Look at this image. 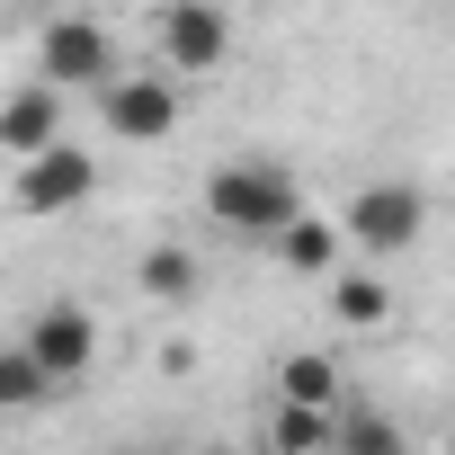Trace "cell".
<instances>
[{"mask_svg": "<svg viewBox=\"0 0 455 455\" xmlns=\"http://www.w3.org/2000/svg\"><path fill=\"white\" fill-rule=\"evenodd\" d=\"M205 214L223 233H242V242H277L304 214V188L277 161H223V170H205Z\"/></svg>", "mask_w": 455, "mask_h": 455, "instance_id": "cell-1", "label": "cell"}, {"mask_svg": "<svg viewBox=\"0 0 455 455\" xmlns=\"http://www.w3.org/2000/svg\"><path fill=\"white\" fill-rule=\"evenodd\" d=\"M339 223H348L357 259H402V251H419V233H428V196H419L411 179H375V188L348 196Z\"/></svg>", "mask_w": 455, "mask_h": 455, "instance_id": "cell-2", "label": "cell"}, {"mask_svg": "<svg viewBox=\"0 0 455 455\" xmlns=\"http://www.w3.org/2000/svg\"><path fill=\"white\" fill-rule=\"evenodd\" d=\"M36 72L54 90H108L116 81V36L90 19V10H54L45 36H36Z\"/></svg>", "mask_w": 455, "mask_h": 455, "instance_id": "cell-3", "label": "cell"}, {"mask_svg": "<svg viewBox=\"0 0 455 455\" xmlns=\"http://www.w3.org/2000/svg\"><path fill=\"white\" fill-rule=\"evenodd\" d=\"M152 45H161V63L179 81H205V72L233 63V10H223V0H170Z\"/></svg>", "mask_w": 455, "mask_h": 455, "instance_id": "cell-4", "label": "cell"}, {"mask_svg": "<svg viewBox=\"0 0 455 455\" xmlns=\"http://www.w3.org/2000/svg\"><path fill=\"white\" fill-rule=\"evenodd\" d=\"M99 116H108L116 143H170L179 134V72L170 63L161 72H116L99 90Z\"/></svg>", "mask_w": 455, "mask_h": 455, "instance_id": "cell-5", "label": "cell"}, {"mask_svg": "<svg viewBox=\"0 0 455 455\" xmlns=\"http://www.w3.org/2000/svg\"><path fill=\"white\" fill-rule=\"evenodd\" d=\"M19 214H72V205H90L99 196V161L63 134L54 152H36V161H19Z\"/></svg>", "mask_w": 455, "mask_h": 455, "instance_id": "cell-6", "label": "cell"}, {"mask_svg": "<svg viewBox=\"0 0 455 455\" xmlns=\"http://www.w3.org/2000/svg\"><path fill=\"white\" fill-rule=\"evenodd\" d=\"M63 125H72V90H54L45 72H36L28 90H10V108H0V143H10L19 161L54 152V143H63Z\"/></svg>", "mask_w": 455, "mask_h": 455, "instance_id": "cell-7", "label": "cell"}, {"mask_svg": "<svg viewBox=\"0 0 455 455\" xmlns=\"http://www.w3.org/2000/svg\"><path fill=\"white\" fill-rule=\"evenodd\" d=\"M19 339H28V348H36V357H45L63 384H81V375H90V357H99V322H90L81 304H45V313L19 331Z\"/></svg>", "mask_w": 455, "mask_h": 455, "instance_id": "cell-8", "label": "cell"}, {"mask_svg": "<svg viewBox=\"0 0 455 455\" xmlns=\"http://www.w3.org/2000/svg\"><path fill=\"white\" fill-rule=\"evenodd\" d=\"M54 393H63V375H54L28 339H10V348H0V411H10V419H36Z\"/></svg>", "mask_w": 455, "mask_h": 455, "instance_id": "cell-9", "label": "cell"}, {"mask_svg": "<svg viewBox=\"0 0 455 455\" xmlns=\"http://www.w3.org/2000/svg\"><path fill=\"white\" fill-rule=\"evenodd\" d=\"M322 286H331V322H348V331H384L393 322V286L375 268H331Z\"/></svg>", "mask_w": 455, "mask_h": 455, "instance_id": "cell-10", "label": "cell"}, {"mask_svg": "<svg viewBox=\"0 0 455 455\" xmlns=\"http://www.w3.org/2000/svg\"><path fill=\"white\" fill-rule=\"evenodd\" d=\"M331 455H411V437H402V419L393 411H375V402H339V437H331Z\"/></svg>", "mask_w": 455, "mask_h": 455, "instance_id": "cell-11", "label": "cell"}, {"mask_svg": "<svg viewBox=\"0 0 455 455\" xmlns=\"http://www.w3.org/2000/svg\"><path fill=\"white\" fill-rule=\"evenodd\" d=\"M339 242H348V223H322V214H295L286 233H277V259L295 277H331L339 268Z\"/></svg>", "mask_w": 455, "mask_h": 455, "instance_id": "cell-12", "label": "cell"}, {"mask_svg": "<svg viewBox=\"0 0 455 455\" xmlns=\"http://www.w3.org/2000/svg\"><path fill=\"white\" fill-rule=\"evenodd\" d=\"M331 437H339V411H313V402L268 411V455H331Z\"/></svg>", "mask_w": 455, "mask_h": 455, "instance_id": "cell-13", "label": "cell"}, {"mask_svg": "<svg viewBox=\"0 0 455 455\" xmlns=\"http://www.w3.org/2000/svg\"><path fill=\"white\" fill-rule=\"evenodd\" d=\"M277 402H313V411H339V402H348V384H339V366H331L322 348H304V357H286V366H277Z\"/></svg>", "mask_w": 455, "mask_h": 455, "instance_id": "cell-14", "label": "cell"}, {"mask_svg": "<svg viewBox=\"0 0 455 455\" xmlns=\"http://www.w3.org/2000/svg\"><path fill=\"white\" fill-rule=\"evenodd\" d=\"M143 295H152V304H188V295H196V251H179V242L143 251Z\"/></svg>", "mask_w": 455, "mask_h": 455, "instance_id": "cell-15", "label": "cell"}, {"mask_svg": "<svg viewBox=\"0 0 455 455\" xmlns=\"http://www.w3.org/2000/svg\"><path fill=\"white\" fill-rule=\"evenodd\" d=\"M63 10H81V0H63Z\"/></svg>", "mask_w": 455, "mask_h": 455, "instance_id": "cell-16", "label": "cell"}]
</instances>
